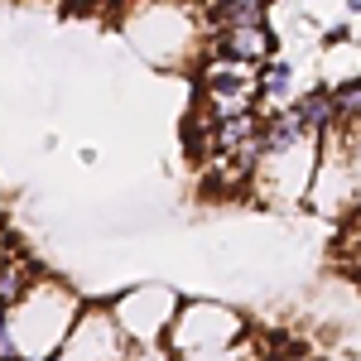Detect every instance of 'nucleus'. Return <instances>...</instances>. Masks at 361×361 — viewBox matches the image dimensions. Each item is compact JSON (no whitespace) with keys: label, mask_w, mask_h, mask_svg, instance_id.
Wrapping results in <instances>:
<instances>
[{"label":"nucleus","mask_w":361,"mask_h":361,"mask_svg":"<svg viewBox=\"0 0 361 361\" xmlns=\"http://www.w3.org/2000/svg\"><path fill=\"white\" fill-rule=\"evenodd\" d=\"M318 140L323 135H304L294 145H260V159L250 164L246 193L260 207H294L308 197L313 169H318Z\"/></svg>","instance_id":"obj_3"},{"label":"nucleus","mask_w":361,"mask_h":361,"mask_svg":"<svg viewBox=\"0 0 361 361\" xmlns=\"http://www.w3.org/2000/svg\"><path fill=\"white\" fill-rule=\"evenodd\" d=\"M116 29L130 44V54L159 73H183L202 63V44L212 34L207 15L193 5H130L116 15Z\"/></svg>","instance_id":"obj_2"},{"label":"nucleus","mask_w":361,"mask_h":361,"mask_svg":"<svg viewBox=\"0 0 361 361\" xmlns=\"http://www.w3.org/2000/svg\"><path fill=\"white\" fill-rule=\"evenodd\" d=\"M323 361H352V357H347V352H328Z\"/></svg>","instance_id":"obj_13"},{"label":"nucleus","mask_w":361,"mask_h":361,"mask_svg":"<svg viewBox=\"0 0 361 361\" xmlns=\"http://www.w3.org/2000/svg\"><path fill=\"white\" fill-rule=\"evenodd\" d=\"M126 357H130V342H126V333L116 328L111 308L87 304L82 318L73 323V333H68L63 347H58L54 361H126Z\"/></svg>","instance_id":"obj_7"},{"label":"nucleus","mask_w":361,"mask_h":361,"mask_svg":"<svg viewBox=\"0 0 361 361\" xmlns=\"http://www.w3.org/2000/svg\"><path fill=\"white\" fill-rule=\"evenodd\" d=\"M333 102H337V126H347L352 135H361V78L337 82L333 87Z\"/></svg>","instance_id":"obj_8"},{"label":"nucleus","mask_w":361,"mask_h":361,"mask_svg":"<svg viewBox=\"0 0 361 361\" xmlns=\"http://www.w3.org/2000/svg\"><path fill=\"white\" fill-rule=\"evenodd\" d=\"M352 130L333 126L328 135L318 140V169H313V183H308L304 207L313 217H328L342 222L357 212V183H352Z\"/></svg>","instance_id":"obj_5"},{"label":"nucleus","mask_w":361,"mask_h":361,"mask_svg":"<svg viewBox=\"0 0 361 361\" xmlns=\"http://www.w3.org/2000/svg\"><path fill=\"white\" fill-rule=\"evenodd\" d=\"M126 361H173V357H169V347H130Z\"/></svg>","instance_id":"obj_11"},{"label":"nucleus","mask_w":361,"mask_h":361,"mask_svg":"<svg viewBox=\"0 0 361 361\" xmlns=\"http://www.w3.org/2000/svg\"><path fill=\"white\" fill-rule=\"evenodd\" d=\"M178 304H183V299L169 289L164 279H140V284H130V289H121L106 308H111L116 328L126 333L130 347H164Z\"/></svg>","instance_id":"obj_6"},{"label":"nucleus","mask_w":361,"mask_h":361,"mask_svg":"<svg viewBox=\"0 0 361 361\" xmlns=\"http://www.w3.org/2000/svg\"><path fill=\"white\" fill-rule=\"evenodd\" d=\"M337 260H342L347 270H361V222L342 231V241H337Z\"/></svg>","instance_id":"obj_10"},{"label":"nucleus","mask_w":361,"mask_h":361,"mask_svg":"<svg viewBox=\"0 0 361 361\" xmlns=\"http://www.w3.org/2000/svg\"><path fill=\"white\" fill-rule=\"evenodd\" d=\"M82 294L63 275H39L15 304L0 313V361H54L82 318Z\"/></svg>","instance_id":"obj_1"},{"label":"nucleus","mask_w":361,"mask_h":361,"mask_svg":"<svg viewBox=\"0 0 361 361\" xmlns=\"http://www.w3.org/2000/svg\"><path fill=\"white\" fill-rule=\"evenodd\" d=\"M178 361H270L265 352H255V342H241V347H231V352H202V357H178Z\"/></svg>","instance_id":"obj_9"},{"label":"nucleus","mask_w":361,"mask_h":361,"mask_svg":"<svg viewBox=\"0 0 361 361\" xmlns=\"http://www.w3.org/2000/svg\"><path fill=\"white\" fill-rule=\"evenodd\" d=\"M352 183H357V212H361V135L352 140Z\"/></svg>","instance_id":"obj_12"},{"label":"nucleus","mask_w":361,"mask_h":361,"mask_svg":"<svg viewBox=\"0 0 361 361\" xmlns=\"http://www.w3.org/2000/svg\"><path fill=\"white\" fill-rule=\"evenodd\" d=\"M250 337V323L241 308L217 304V299H183L173 313V328H169L164 347L169 357H202V352H231Z\"/></svg>","instance_id":"obj_4"}]
</instances>
